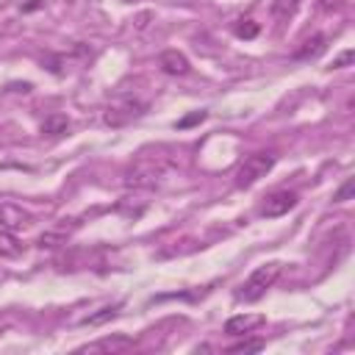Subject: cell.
<instances>
[{
	"mask_svg": "<svg viewBox=\"0 0 355 355\" xmlns=\"http://www.w3.org/2000/svg\"><path fill=\"white\" fill-rule=\"evenodd\" d=\"M166 169H169V161H166L164 155H147V153H141V155L130 164V169H128V175H125V186H133V189H153V186L161 183V178L166 175Z\"/></svg>",
	"mask_w": 355,
	"mask_h": 355,
	"instance_id": "1",
	"label": "cell"
},
{
	"mask_svg": "<svg viewBox=\"0 0 355 355\" xmlns=\"http://www.w3.org/2000/svg\"><path fill=\"white\" fill-rule=\"evenodd\" d=\"M280 263L277 261H266V263H261V266H255L252 272H250V277L239 286V291H236V300H241V302H258L272 286H275V280L280 277Z\"/></svg>",
	"mask_w": 355,
	"mask_h": 355,
	"instance_id": "2",
	"label": "cell"
},
{
	"mask_svg": "<svg viewBox=\"0 0 355 355\" xmlns=\"http://www.w3.org/2000/svg\"><path fill=\"white\" fill-rule=\"evenodd\" d=\"M275 161H277V155L269 153V150H261V153L247 155V158L241 161L239 172H236V186H239V189H250L252 183H258L261 178H266V175L272 172Z\"/></svg>",
	"mask_w": 355,
	"mask_h": 355,
	"instance_id": "3",
	"label": "cell"
},
{
	"mask_svg": "<svg viewBox=\"0 0 355 355\" xmlns=\"http://www.w3.org/2000/svg\"><path fill=\"white\" fill-rule=\"evenodd\" d=\"M141 111H144V103H139V100H133V97H122V100H116V103H111V105L105 108V125L122 128V125H128L130 119L141 116Z\"/></svg>",
	"mask_w": 355,
	"mask_h": 355,
	"instance_id": "4",
	"label": "cell"
},
{
	"mask_svg": "<svg viewBox=\"0 0 355 355\" xmlns=\"http://www.w3.org/2000/svg\"><path fill=\"white\" fill-rule=\"evenodd\" d=\"M297 194L294 191H288V189H280V191H272V194H266L263 197V202H261V216H283V214H288L294 205H297Z\"/></svg>",
	"mask_w": 355,
	"mask_h": 355,
	"instance_id": "5",
	"label": "cell"
},
{
	"mask_svg": "<svg viewBox=\"0 0 355 355\" xmlns=\"http://www.w3.org/2000/svg\"><path fill=\"white\" fill-rule=\"evenodd\" d=\"M263 322H266V316H261V313H239V316H230L225 322V333H230V336H247V333L258 330Z\"/></svg>",
	"mask_w": 355,
	"mask_h": 355,
	"instance_id": "6",
	"label": "cell"
},
{
	"mask_svg": "<svg viewBox=\"0 0 355 355\" xmlns=\"http://www.w3.org/2000/svg\"><path fill=\"white\" fill-rule=\"evenodd\" d=\"M0 225L6 230H19L25 225H31V214L22 211V205H14V202H0Z\"/></svg>",
	"mask_w": 355,
	"mask_h": 355,
	"instance_id": "7",
	"label": "cell"
},
{
	"mask_svg": "<svg viewBox=\"0 0 355 355\" xmlns=\"http://www.w3.org/2000/svg\"><path fill=\"white\" fill-rule=\"evenodd\" d=\"M158 67L166 75H186L189 72V58L180 50H164L161 58H158Z\"/></svg>",
	"mask_w": 355,
	"mask_h": 355,
	"instance_id": "8",
	"label": "cell"
},
{
	"mask_svg": "<svg viewBox=\"0 0 355 355\" xmlns=\"http://www.w3.org/2000/svg\"><path fill=\"white\" fill-rule=\"evenodd\" d=\"M322 53H324V36H322V33H313L311 39H305V42L294 50V58L308 61V58H316V55H322Z\"/></svg>",
	"mask_w": 355,
	"mask_h": 355,
	"instance_id": "9",
	"label": "cell"
},
{
	"mask_svg": "<svg viewBox=\"0 0 355 355\" xmlns=\"http://www.w3.org/2000/svg\"><path fill=\"white\" fill-rule=\"evenodd\" d=\"M136 347V341L130 336H108V338H100L92 349H105V352H122V349H130Z\"/></svg>",
	"mask_w": 355,
	"mask_h": 355,
	"instance_id": "10",
	"label": "cell"
},
{
	"mask_svg": "<svg viewBox=\"0 0 355 355\" xmlns=\"http://www.w3.org/2000/svg\"><path fill=\"white\" fill-rule=\"evenodd\" d=\"M22 255V244L11 230H0V258H17Z\"/></svg>",
	"mask_w": 355,
	"mask_h": 355,
	"instance_id": "11",
	"label": "cell"
},
{
	"mask_svg": "<svg viewBox=\"0 0 355 355\" xmlns=\"http://www.w3.org/2000/svg\"><path fill=\"white\" fill-rule=\"evenodd\" d=\"M258 31H261V25H258L252 17H239V19L233 22V33H236L239 39H255Z\"/></svg>",
	"mask_w": 355,
	"mask_h": 355,
	"instance_id": "12",
	"label": "cell"
},
{
	"mask_svg": "<svg viewBox=\"0 0 355 355\" xmlns=\"http://www.w3.org/2000/svg\"><path fill=\"white\" fill-rule=\"evenodd\" d=\"M300 3L302 0H272V14L277 19H291L300 11Z\"/></svg>",
	"mask_w": 355,
	"mask_h": 355,
	"instance_id": "13",
	"label": "cell"
},
{
	"mask_svg": "<svg viewBox=\"0 0 355 355\" xmlns=\"http://www.w3.org/2000/svg\"><path fill=\"white\" fill-rule=\"evenodd\" d=\"M67 116H61V114H55V116H47L44 122H42V133H47V136H58V133H64L67 130Z\"/></svg>",
	"mask_w": 355,
	"mask_h": 355,
	"instance_id": "14",
	"label": "cell"
},
{
	"mask_svg": "<svg viewBox=\"0 0 355 355\" xmlns=\"http://www.w3.org/2000/svg\"><path fill=\"white\" fill-rule=\"evenodd\" d=\"M119 308H122L119 302H114V305H105V308H100V313H92V316H86V324H103V322L114 319Z\"/></svg>",
	"mask_w": 355,
	"mask_h": 355,
	"instance_id": "15",
	"label": "cell"
},
{
	"mask_svg": "<svg viewBox=\"0 0 355 355\" xmlns=\"http://www.w3.org/2000/svg\"><path fill=\"white\" fill-rule=\"evenodd\" d=\"M258 349H263L261 338H247V341H239V344L227 347V352H258Z\"/></svg>",
	"mask_w": 355,
	"mask_h": 355,
	"instance_id": "16",
	"label": "cell"
},
{
	"mask_svg": "<svg viewBox=\"0 0 355 355\" xmlns=\"http://www.w3.org/2000/svg\"><path fill=\"white\" fill-rule=\"evenodd\" d=\"M352 191H355V180H352V178H347V180L338 186V191L333 194V202H347V200L352 197Z\"/></svg>",
	"mask_w": 355,
	"mask_h": 355,
	"instance_id": "17",
	"label": "cell"
},
{
	"mask_svg": "<svg viewBox=\"0 0 355 355\" xmlns=\"http://www.w3.org/2000/svg\"><path fill=\"white\" fill-rule=\"evenodd\" d=\"M64 241V233L61 230H53V233H42L39 236V247H55Z\"/></svg>",
	"mask_w": 355,
	"mask_h": 355,
	"instance_id": "18",
	"label": "cell"
},
{
	"mask_svg": "<svg viewBox=\"0 0 355 355\" xmlns=\"http://www.w3.org/2000/svg\"><path fill=\"white\" fill-rule=\"evenodd\" d=\"M352 58H355V53H352V50H344V53H341V55L333 61V69H341V67H347Z\"/></svg>",
	"mask_w": 355,
	"mask_h": 355,
	"instance_id": "19",
	"label": "cell"
},
{
	"mask_svg": "<svg viewBox=\"0 0 355 355\" xmlns=\"http://www.w3.org/2000/svg\"><path fill=\"white\" fill-rule=\"evenodd\" d=\"M202 119H205V111H194L191 116L180 119V122H178V128H189V125H194V122H202Z\"/></svg>",
	"mask_w": 355,
	"mask_h": 355,
	"instance_id": "20",
	"label": "cell"
},
{
	"mask_svg": "<svg viewBox=\"0 0 355 355\" xmlns=\"http://www.w3.org/2000/svg\"><path fill=\"white\" fill-rule=\"evenodd\" d=\"M125 3H133V0H125Z\"/></svg>",
	"mask_w": 355,
	"mask_h": 355,
	"instance_id": "21",
	"label": "cell"
}]
</instances>
